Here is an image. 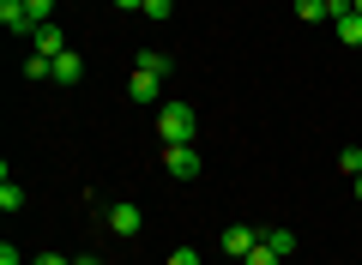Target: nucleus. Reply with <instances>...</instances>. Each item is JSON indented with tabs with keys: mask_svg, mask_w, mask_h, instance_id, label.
Listing matches in <instances>:
<instances>
[{
	"mask_svg": "<svg viewBox=\"0 0 362 265\" xmlns=\"http://www.w3.org/2000/svg\"><path fill=\"white\" fill-rule=\"evenodd\" d=\"M78 78H85V61H78L73 49H66V54H54V85H78Z\"/></svg>",
	"mask_w": 362,
	"mask_h": 265,
	"instance_id": "6e6552de",
	"label": "nucleus"
},
{
	"mask_svg": "<svg viewBox=\"0 0 362 265\" xmlns=\"http://www.w3.org/2000/svg\"><path fill=\"white\" fill-rule=\"evenodd\" d=\"M259 241H266V247L278 253V259H290V253H296V235H290V229H266Z\"/></svg>",
	"mask_w": 362,
	"mask_h": 265,
	"instance_id": "1a4fd4ad",
	"label": "nucleus"
},
{
	"mask_svg": "<svg viewBox=\"0 0 362 265\" xmlns=\"http://www.w3.org/2000/svg\"><path fill=\"white\" fill-rule=\"evenodd\" d=\"M194 133H199V114L187 102H163L157 109V139L163 145H194Z\"/></svg>",
	"mask_w": 362,
	"mask_h": 265,
	"instance_id": "f257e3e1",
	"label": "nucleus"
},
{
	"mask_svg": "<svg viewBox=\"0 0 362 265\" xmlns=\"http://www.w3.org/2000/svg\"><path fill=\"white\" fill-rule=\"evenodd\" d=\"M139 223H145V217H139V205H127V199H121V205H109V235H139Z\"/></svg>",
	"mask_w": 362,
	"mask_h": 265,
	"instance_id": "20e7f679",
	"label": "nucleus"
},
{
	"mask_svg": "<svg viewBox=\"0 0 362 265\" xmlns=\"http://www.w3.org/2000/svg\"><path fill=\"white\" fill-rule=\"evenodd\" d=\"M139 13H145V18H151V25H163V18H169V13H175V0H145Z\"/></svg>",
	"mask_w": 362,
	"mask_h": 265,
	"instance_id": "dca6fc26",
	"label": "nucleus"
},
{
	"mask_svg": "<svg viewBox=\"0 0 362 265\" xmlns=\"http://www.w3.org/2000/svg\"><path fill=\"white\" fill-rule=\"evenodd\" d=\"M25 13H30V25H49V13H54V0H25Z\"/></svg>",
	"mask_w": 362,
	"mask_h": 265,
	"instance_id": "f3484780",
	"label": "nucleus"
},
{
	"mask_svg": "<svg viewBox=\"0 0 362 265\" xmlns=\"http://www.w3.org/2000/svg\"><path fill=\"white\" fill-rule=\"evenodd\" d=\"M30 265H73V259H61V253H37Z\"/></svg>",
	"mask_w": 362,
	"mask_h": 265,
	"instance_id": "412c9836",
	"label": "nucleus"
},
{
	"mask_svg": "<svg viewBox=\"0 0 362 265\" xmlns=\"http://www.w3.org/2000/svg\"><path fill=\"white\" fill-rule=\"evenodd\" d=\"M356 199H362V175H356Z\"/></svg>",
	"mask_w": 362,
	"mask_h": 265,
	"instance_id": "b1692460",
	"label": "nucleus"
},
{
	"mask_svg": "<svg viewBox=\"0 0 362 265\" xmlns=\"http://www.w3.org/2000/svg\"><path fill=\"white\" fill-rule=\"evenodd\" d=\"M338 169L356 181V175H362V145H344V151H338Z\"/></svg>",
	"mask_w": 362,
	"mask_h": 265,
	"instance_id": "ddd939ff",
	"label": "nucleus"
},
{
	"mask_svg": "<svg viewBox=\"0 0 362 265\" xmlns=\"http://www.w3.org/2000/svg\"><path fill=\"white\" fill-rule=\"evenodd\" d=\"M242 265H284V259H278V253H272V247H266V241H259V247H254V253H247V259H242Z\"/></svg>",
	"mask_w": 362,
	"mask_h": 265,
	"instance_id": "a211bd4d",
	"label": "nucleus"
},
{
	"mask_svg": "<svg viewBox=\"0 0 362 265\" xmlns=\"http://www.w3.org/2000/svg\"><path fill=\"white\" fill-rule=\"evenodd\" d=\"M163 169H169V175H181V181H194L199 169H206V157H199L194 145H163Z\"/></svg>",
	"mask_w": 362,
	"mask_h": 265,
	"instance_id": "f03ea898",
	"label": "nucleus"
},
{
	"mask_svg": "<svg viewBox=\"0 0 362 265\" xmlns=\"http://www.w3.org/2000/svg\"><path fill=\"white\" fill-rule=\"evenodd\" d=\"M30 42H37V54H49V61H54V54H66V37L54 25H37V30H30Z\"/></svg>",
	"mask_w": 362,
	"mask_h": 265,
	"instance_id": "0eeeda50",
	"label": "nucleus"
},
{
	"mask_svg": "<svg viewBox=\"0 0 362 265\" xmlns=\"http://www.w3.org/2000/svg\"><path fill=\"white\" fill-rule=\"evenodd\" d=\"M259 235H266V229H254V223H235V229H223V253H230V259H247V253L259 247Z\"/></svg>",
	"mask_w": 362,
	"mask_h": 265,
	"instance_id": "7ed1b4c3",
	"label": "nucleus"
},
{
	"mask_svg": "<svg viewBox=\"0 0 362 265\" xmlns=\"http://www.w3.org/2000/svg\"><path fill=\"white\" fill-rule=\"evenodd\" d=\"M350 6H356V13H362V0H350Z\"/></svg>",
	"mask_w": 362,
	"mask_h": 265,
	"instance_id": "393cba45",
	"label": "nucleus"
},
{
	"mask_svg": "<svg viewBox=\"0 0 362 265\" xmlns=\"http://www.w3.org/2000/svg\"><path fill=\"white\" fill-rule=\"evenodd\" d=\"M127 97L139 102V109H145V102H157V73H139V66H133V78H127Z\"/></svg>",
	"mask_w": 362,
	"mask_h": 265,
	"instance_id": "423d86ee",
	"label": "nucleus"
},
{
	"mask_svg": "<svg viewBox=\"0 0 362 265\" xmlns=\"http://www.w3.org/2000/svg\"><path fill=\"white\" fill-rule=\"evenodd\" d=\"M25 78H54V61H49V54H30V61H25Z\"/></svg>",
	"mask_w": 362,
	"mask_h": 265,
	"instance_id": "2eb2a0df",
	"label": "nucleus"
},
{
	"mask_svg": "<svg viewBox=\"0 0 362 265\" xmlns=\"http://www.w3.org/2000/svg\"><path fill=\"white\" fill-rule=\"evenodd\" d=\"M296 18H302V25H320V18H326V0H296Z\"/></svg>",
	"mask_w": 362,
	"mask_h": 265,
	"instance_id": "4468645a",
	"label": "nucleus"
},
{
	"mask_svg": "<svg viewBox=\"0 0 362 265\" xmlns=\"http://www.w3.org/2000/svg\"><path fill=\"white\" fill-rule=\"evenodd\" d=\"M115 6H121V13H139V6H145V0H115Z\"/></svg>",
	"mask_w": 362,
	"mask_h": 265,
	"instance_id": "4be33fe9",
	"label": "nucleus"
},
{
	"mask_svg": "<svg viewBox=\"0 0 362 265\" xmlns=\"http://www.w3.org/2000/svg\"><path fill=\"white\" fill-rule=\"evenodd\" d=\"M18 205H25V187L6 175V181H0V211H18Z\"/></svg>",
	"mask_w": 362,
	"mask_h": 265,
	"instance_id": "f8f14e48",
	"label": "nucleus"
},
{
	"mask_svg": "<svg viewBox=\"0 0 362 265\" xmlns=\"http://www.w3.org/2000/svg\"><path fill=\"white\" fill-rule=\"evenodd\" d=\"M169 265H199V253L194 247H175V253H169Z\"/></svg>",
	"mask_w": 362,
	"mask_h": 265,
	"instance_id": "aec40b11",
	"label": "nucleus"
},
{
	"mask_svg": "<svg viewBox=\"0 0 362 265\" xmlns=\"http://www.w3.org/2000/svg\"><path fill=\"white\" fill-rule=\"evenodd\" d=\"M73 265H103V259H90V253H85V259H73Z\"/></svg>",
	"mask_w": 362,
	"mask_h": 265,
	"instance_id": "5701e85b",
	"label": "nucleus"
},
{
	"mask_svg": "<svg viewBox=\"0 0 362 265\" xmlns=\"http://www.w3.org/2000/svg\"><path fill=\"white\" fill-rule=\"evenodd\" d=\"M350 13H356L350 0H326V18H332V25H338V18H350Z\"/></svg>",
	"mask_w": 362,
	"mask_h": 265,
	"instance_id": "6ab92c4d",
	"label": "nucleus"
},
{
	"mask_svg": "<svg viewBox=\"0 0 362 265\" xmlns=\"http://www.w3.org/2000/svg\"><path fill=\"white\" fill-rule=\"evenodd\" d=\"M338 42H344V49H362V13L338 18Z\"/></svg>",
	"mask_w": 362,
	"mask_h": 265,
	"instance_id": "9d476101",
	"label": "nucleus"
},
{
	"mask_svg": "<svg viewBox=\"0 0 362 265\" xmlns=\"http://www.w3.org/2000/svg\"><path fill=\"white\" fill-rule=\"evenodd\" d=\"M0 25L13 30V37H30V30H37L30 13H25V0H0Z\"/></svg>",
	"mask_w": 362,
	"mask_h": 265,
	"instance_id": "39448f33",
	"label": "nucleus"
},
{
	"mask_svg": "<svg viewBox=\"0 0 362 265\" xmlns=\"http://www.w3.org/2000/svg\"><path fill=\"white\" fill-rule=\"evenodd\" d=\"M133 66H139V73H157V78H169V54H157V49H145Z\"/></svg>",
	"mask_w": 362,
	"mask_h": 265,
	"instance_id": "9b49d317",
	"label": "nucleus"
}]
</instances>
